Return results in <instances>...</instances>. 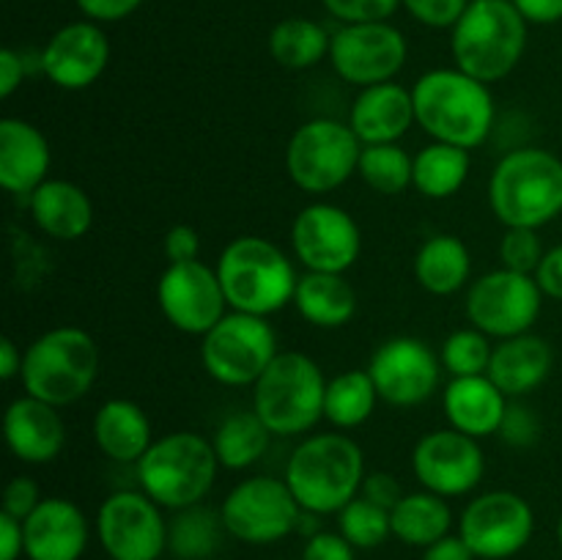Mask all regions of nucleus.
Segmentation results:
<instances>
[{
    "instance_id": "412c9836",
    "label": "nucleus",
    "mask_w": 562,
    "mask_h": 560,
    "mask_svg": "<svg viewBox=\"0 0 562 560\" xmlns=\"http://www.w3.org/2000/svg\"><path fill=\"white\" fill-rule=\"evenodd\" d=\"M3 437L25 464H49L66 448V423L58 406L25 393L5 406Z\"/></svg>"
},
{
    "instance_id": "393cba45",
    "label": "nucleus",
    "mask_w": 562,
    "mask_h": 560,
    "mask_svg": "<svg viewBox=\"0 0 562 560\" xmlns=\"http://www.w3.org/2000/svg\"><path fill=\"white\" fill-rule=\"evenodd\" d=\"M508 404V395L488 379V373L456 377L442 390V406L450 428L475 439H486L499 432Z\"/></svg>"
},
{
    "instance_id": "dca6fc26",
    "label": "nucleus",
    "mask_w": 562,
    "mask_h": 560,
    "mask_svg": "<svg viewBox=\"0 0 562 560\" xmlns=\"http://www.w3.org/2000/svg\"><path fill=\"white\" fill-rule=\"evenodd\" d=\"M97 536L110 560H157L168 549V522L146 492H113L97 511Z\"/></svg>"
},
{
    "instance_id": "0eeeda50",
    "label": "nucleus",
    "mask_w": 562,
    "mask_h": 560,
    "mask_svg": "<svg viewBox=\"0 0 562 560\" xmlns=\"http://www.w3.org/2000/svg\"><path fill=\"white\" fill-rule=\"evenodd\" d=\"M99 377V346L82 327H53L38 335L22 357V388L33 399L69 406L93 388Z\"/></svg>"
},
{
    "instance_id": "9d476101",
    "label": "nucleus",
    "mask_w": 562,
    "mask_h": 560,
    "mask_svg": "<svg viewBox=\"0 0 562 560\" xmlns=\"http://www.w3.org/2000/svg\"><path fill=\"white\" fill-rule=\"evenodd\" d=\"M278 333L267 316L228 311L201 338V362L225 388H252L278 357Z\"/></svg>"
},
{
    "instance_id": "5701e85b",
    "label": "nucleus",
    "mask_w": 562,
    "mask_h": 560,
    "mask_svg": "<svg viewBox=\"0 0 562 560\" xmlns=\"http://www.w3.org/2000/svg\"><path fill=\"white\" fill-rule=\"evenodd\" d=\"M415 124L412 88L398 86V82L360 88L349 110V126L360 137L362 146L398 143Z\"/></svg>"
},
{
    "instance_id": "c9c22d12",
    "label": "nucleus",
    "mask_w": 562,
    "mask_h": 560,
    "mask_svg": "<svg viewBox=\"0 0 562 560\" xmlns=\"http://www.w3.org/2000/svg\"><path fill=\"white\" fill-rule=\"evenodd\" d=\"M333 36L318 22L305 16H289L269 33V53L283 69H313L329 55Z\"/></svg>"
},
{
    "instance_id": "f257e3e1",
    "label": "nucleus",
    "mask_w": 562,
    "mask_h": 560,
    "mask_svg": "<svg viewBox=\"0 0 562 560\" xmlns=\"http://www.w3.org/2000/svg\"><path fill=\"white\" fill-rule=\"evenodd\" d=\"M415 121L434 141L472 152L494 132V97L486 82L461 69H431L412 88Z\"/></svg>"
},
{
    "instance_id": "c03bdc74",
    "label": "nucleus",
    "mask_w": 562,
    "mask_h": 560,
    "mask_svg": "<svg viewBox=\"0 0 562 560\" xmlns=\"http://www.w3.org/2000/svg\"><path fill=\"white\" fill-rule=\"evenodd\" d=\"M42 500V489H38V483L27 475H14L3 489V511L22 522L38 508Z\"/></svg>"
},
{
    "instance_id": "a18cd8bd",
    "label": "nucleus",
    "mask_w": 562,
    "mask_h": 560,
    "mask_svg": "<svg viewBox=\"0 0 562 560\" xmlns=\"http://www.w3.org/2000/svg\"><path fill=\"white\" fill-rule=\"evenodd\" d=\"M162 250L168 264H187V261H198V253H201V236L192 225H173V228L165 234Z\"/></svg>"
},
{
    "instance_id": "09e8293b",
    "label": "nucleus",
    "mask_w": 562,
    "mask_h": 560,
    "mask_svg": "<svg viewBox=\"0 0 562 560\" xmlns=\"http://www.w3.org/2000/svg\"><path fill=\"white\" fill-rule=\"evenodd\" d=\"M140 5L143 0H77V9L91 22H121Z\"/></svg>"
},
{
    "instance_id": "9b49d317",
    "label": "nucleus",
    "mask_w": 562,
    "mask_h": 560,
    "mask_svg": "<svg viewBox=\"0 0 562 560\" xmlns=\"http://www.w3.org/2000/svg\"><path fill=\"white\" fill-rule=\"evenodd\" d=\"M543 291L536 275L510 272L499 267L467 285L464 307L472 327L488 338H514L530 333L541 316Z\"/></svg>"
},
{
    "instance_id": "3c124183",
    "label": "nucleus",
    "mask_w": 562,
    "mask_h": 560,
    "mask_svg": "<svg viewBox=\"0 0 562 560\" xmlns=\"http://www.w3.org/2000/svg\"><path fill=\"white\" fill-rule=\"evenodd\" d=\"M25 555V527L22 519L0 511V560H16Z\"/></svg>"
},
{
    "instance_id": "f3484780",
    "label": "nucleus",
    "mask_w": 562,
    "mask_h": 560,
    "mask_svg": "<svg viewBox=\"0 0 562 560\" xmlns=\"http://www.w3.org/2000/svg\"><path fill=\"white\" fill-rule=\"evenodd\" d=\"M442 371L437 351L426 340L412 338V335L387 338L379 344L368 362V373L376 384L379 399L398 410L426 404L439 390Z\"/></svg>"
},
{
    "instance_id": "5fc2aeb1",
    "label": "nucleus",
    "mask_w": 562,
    "mask_h": 560,
    "mask_svg": "<svg viewBox=\"0 0 562 560\" xmlns=\"http://www.w3.org/2000/svg\"><path fill=\"white\" fill-rule=\"evenodd\" d=\"M420 560H477L475 552L467 547V541L461 536H445L437 544L423 549Z\"/></svg>"
},
{
    "instance_id": "473e14b6",
    "label": "nucleus",
    "mask_w": 562,
    "mask_h": 560,
    "mask_svg": "<svg viewBox=\"0 0 562 560\" xmlns=\"http://www.w3.org/2000/svg\"><path fill=\"white\" fill-rule=\"evenodd\" d=\"M376 384H373L368 368H355L344 371L327 382V395H324V421L335 432H351L362 423L371 421L376 412Z\"/></svg>"
},
{
    "instance_id": "864d4df0",
    "label": "nucleus",
    "mask_w": 562,
    "mask_h": 560,
    "mask_svg": "<svg viewBox=\"0 0 562 560\" xmlns=\"http://www.w3.org/2000/svg\"><path fill=\"white\" fill-rule=\"evenodd\" d=\"M514 5L532 25H552L562 20V0H514Z\"/></svg>"
},
{
    "instance_id": "6e6552de",
    "label": "nucleus",
    "mask_w": 562,
    "mask_h": 560,
    "mask_svg": "<svg viewBox=\"0 0 562 560\" xmlns=\"http://www.w3.org/2000/svg\"><path fill=\"white\" fill-rule=\"evenodd\" d=\"M327 382L322 366L305 351H280L252 384V412L272 437H300L324 417Z\"/></svg>"
},
{
    "instance_id": "423d86ee",
    "label": "nucleus",
    "mask_w": 562,
    "mask_h": 560,
    "mask_svg": "<svg viewBox=\"0 0 562 560\" xmlns=\"http://www.w3.org/2000/svg\"><path fill=\"white\" fill-rule=\"evenodd\" d=\"M135 470L140 492L159 508L181 511L203 503L212 492L220 461L212 439L195 432H173L154 439Z\"/></svg>"
},
{
    "instance_id": "39448f33",
    "label": "nucleus",
    "mask_w": 562,
    "mask_h": 560,
    "mask_svg": "<svg viewBox=\"0 0 562 560\" xmlns=\"http://www.w3.org/2000/svg\"><path fill=\"white\" fill-rule=\"evenodd\" d=\"M217 275L231 311L272 316L294 302L296 275L291 258L263 236H236L217 258Z\"/></svg>"
},
{
    "instance_id": "4be33fe9",
    "label": "nucleus",
    "mask_w": 562,
    "mask_h": 560,
    "mask_svg": "<svg viewBox=\"0 0 562 560\" xmlns=\"http://www.w3.org/2000/svg\"><path fill=\"white\" fill-rule=\"evenodd\" d=\"M27 560H80L88 547V519L66 497H44L22 522Z\"/></svg>"
},
{
    "instance_id": "c85d7f7f",
    "label": "nucleus",
    "mask_w": 562,
    "mask_h": 560,
    "mask_svg": "<svg viewBox=\"0 0 562 560\" xmlns=\"http://www.w3.org/2000/svg\"><path fill=\"white\" fill-rule=\"evenodd\" d=\"M294 307L313 327L338 329L355 318L357 291L346 275L305 272L296 280Z\"/></svg>"
},
{
    "instance_id": "a211bd4d",
    "label": "nucleus",
    "mask_w": 562,
    "mask_h": 560,
    "mask_svg": "<svg viewBox=\"0 0 562 560\" xmlns=\"http://www.w3.org/2000/svg\"><path fill=\"white\" fill-rule=\"evenodd\" d=\"M157 302L162 316L184 335H206L225 313V300L217 269L198 261L168 264L157 283Z\"/></svg>"
},
{
    "instance_id": "a19ab883",
    "label": "nucleus",
    "mask_w": 562,
    "mask_h": 560,
    "mask_svg": "<svg viewBox=\"0 0 562 560\" xmlns=\"http://www.w3.org/2000/svg\"><path fill=\"white\" fill-rule=\"evenodd\" d=\"M322 3L344 25H360V22H387L398 11L401 0H322Z\"/></svg>"
},
{
    "instance_id": "4468645a",
    "label": "nucleus",
    "mask_w": 562,
    "mask_h": 560,
    "mask_svg": "<svg viewBox=\"0 0 562 560\" xmlns=\"http://www.w3.org/2000/svg\"><path fill=\"white\" fill-rule=\"evenodd\" d=\"M536 530L532 505L508 489L477 494L461 514L459 536L481 560H505L519 555Z\"/></svg>"
},
{
    "instance_id": "ddd939ff",
    "label": "nucleus",
    "mask_w": 562,
    "mask_h": 560,
    "mask_svg": "<svg viewBox=\"0 0 562 560\" xmlns=\"http://www.w3.org/2000/svg\"><path fill=\"white\" fill-rule=\"evenodd\" d=\"M409 58L406 36L390 22H360L333 33L329 64L335 75L357 88L393 82Z\"/></svg>"
},
{
    "instance_id": "4c0bfd02",
    "label": "nucleus",
    "mask_w": 562,
    "mask_h": 560,
    "mask_svg": "<svg viewBox=\"0 0 562 560\" xmlns=\"http://www.w3.org/2000/svg\"><path fill=\"white\" fill-rule=\"evenodd\" d=\"M338 533L355 549L382 547L393 536L390 511L357 494L346 508L338 511Z\"/></svg>"
},
{
    "instance_id": "cd10ccee",
    "label": "nucleus",
    "mask_w": 562,
    "mask_h": 560,
    "mask_svg": "<svg viewBox=\"0 0 562 560\" xmlns=\"http://www.w3.org/2000/svg\"><path fill=\"white\" fill-rule=\"evenodd\" d=\"M93 443L119 464H137L151 448V421L140 404L130 399H110L93 415Z\"/></svg>"
},
{
    "instance_id": "6ab92c4d",
    "label": "nucleus",
    "mask_w": 562,
    "mask_h": 560,
    "mask_svg": "<svg viewBox=\"0 0 562 560\" xmlns=\"http://www.w3.org/2000/svg\"><path fill=\"white\" fill-rule=\"evenodd\" d=\"M412 472L423 489L442 497H461L481 486L486 472L481 439L456 428H437L417 439L412 450Z\"/></svg>"
},
{
    "instance_id": "de8ad7c7",
    "label": "nucleus",
    "mask_w": 562,
    "mask_h": 560,
    "mask_svg": "<svg viewBox=\"0 0 562 560\" xmlns=\"http://www.w3.org/2000/svg\"><path fill=\"white\" fill-rule=\"evenodd\" d=\"M360 494L366 500H371V503L393 511L406 492L401 489V483L395 481V475H390V472H384V470H373V472H368L366 481H362Z\"/></svg>"
},
{
    "instance_id": "8fccbe9b",
    "label": "nucleus",
    "mask_w": 562,
    "mask_h": 560,
    "mask_svg": "<svg viewBox=\"0 0 562 560\" xmlns=\"http://www.w3.org/2000/svg\"><path fill=\"white\" fill-rule=\"evenodd\" d=\"M536 280L543 296L562 302V245H554L552 250L543 253L541 267L536 269Z\"/></svg>"
},
{
    "instance_id": "79ce46f5",
    "label": "nucleus",
    "mask_w": 562,
    "mask_h": 560,
    "mask_svg": "<svg viewBox=\"0 0 562 560\" xmlns=\"http://www.w3.org/2000/svg\"><path fill=\"white\" fill-rule=\"evenodd\" d=\"M499 439L508 443L510 448H530L541 437V421H538L536 410L525 404H508V412L499 426Z\"/></svg>"
},
{
    "instance_id": "72a5a7b5",
    "label": "nucleus",
    "mask_w": 562,
    "mask_h": 560,
    "mask_svg": "<svg viewBox=\"0 0 562 560\" xmlns=\"http://www.w3.org/2000/svg\"><path fill=\"white\" fill-rule=\"evenodd\" d=\"M269 439H272V432L252 410L231 412L212 434L214 453L225 470H247L261 461V456L269 450Z\"/></svg>"
},
{
    "instance_id": "c756f323",
    "label": "nucleus",
    "mask_w": 562,
    "mask_h": 560,
    "mask_svg": "<svg viewBox=\"0 0 562 560\" xmlns=\"http://www.w3.org/2000/svg\"><path fill=\"white\" fill-rule=\"evenodd\" d=\"M415 278L428 294L450 296L470 285V247L453 234L428 236L415 253Z\"/></svg>"
},
{
    "instance_id": "f704fd0d",
    "label": "nucleus",
    "mask_w": 562,
    "mask_h": 560,
    "mask_svg": "<svg viewBox=\"0 0 562 560\" xmlns=\"http://www.w3.org/2000/svg\"><path fill=\"white\" fill-rule=\"evenodd\" d=\"M225 522L220 511L206 505H190V508L173 511L168 522V549L179 560H206L223 547Z\"/></svg>"
},
{
    "instance_id": "2eb2a0df",
    "label": "nucleus",
    "mask_w": 562,
    "mask_h": 560,
    "mask_svg": "<svg viewBox=\"0 0 562 560\" xmlns=\"http://www.w3.org/2000/svg\"><path fill=\"white\" fill-rule=\"evenodd\" d=\"M291 250L305 272L346 275L360 258V225L335 203H307L291 223Z\"/></svg>"
},
{
    "instance_id": "a878e982",
    "label": "nucleus",
    "mask_w": 562,
    "mask_h": 560,
    "mask_svg": "<svg viewBox=\"0 0 562 560\" xmlns=\"http://www.w3.org/2000/svg\"><path fill=\"white\" fill-rule=\"evenodd\" d=\"M552 366L554 355L549 340L536 333H525L494 346L486 373L508 399H521L547 382Z\"/></svg>"
},
{
    "instance_id": "ea45409f",
    "label": "nucleus",
    "mask_w": 562,
    "mask_h": 560,
    "mask_svg": "<svg viewBox=\"0 0 562 560\" xmlns=\"http://www.w3.org/2000/svg\"><path fill=\"white\" fill-rule=\"evenodd\" d=\"M543 253L547 250L536 228H505V236L499 239V261L510 272L536 275Z\"/></svg>"
},
{
    "instance_id": "2f4dec72",
    "label": "nucleus",
    "mask_w": 562,
    "mask_h": 560,
    "mask_svg": "<svg viewBox=\"0 0 562 560\" xmlns=\"http://www.w3.org/2000/svg\"><path fill=\"white\" fill-rule=\"evenodd\" d=\"M470 170L472 157L467 148L434 141L415 154L412 187L431 201H445L467 184Z\"/></svg>"
},
{
    "instance_id": "20e7f679",
    "label": "nucleus",
    "mask_w": 562,
    "mask_h": 560,
    "mask_svg": "<svg viewBox=\"0 0 562 560\" xmlns=\"http://www.w3.org/2000/svg\"><path fill=\"white\" fill-rule=\"evenodd\" d=\"M527 25L514 0H472L450 33L456 69L475 80H505L527 49Z\"/></svg>"
},
{
    "instance_id": "1a4fd4ad",
    "label": "nucleus",
    "mask_w": 562,
    "mask_h": 560,
    "mask_svg": "<svg viewBox=\"0 0 562 560\" xmlns=\"http://www.w3.org/2000/svg\"><path fill=\"white\" fill-rule=\"evenodd\" d=\"M362 143L349 124L335 119H311L285 146L289 179L307 195H327L357 173Z\"/></svg>"
},
{
    "instance_id": "7ed1b4c3",
    "label": "nucleus",
    "mask_w": 562,
    "mask_h": 560,
    "mask_svg": "<svg viewBox=\"0 0 562 560\" xmlns=\"http://www.w3.org/2000/svg\"><path fill=\"white\" fill-rule=\"evenodd\" d=\"M488 206L505 228H543L562 214V159L547 148L505 154L488 179Z\"/></svg>"
},
{
    "instance_id": "f8f14e48",
    "label": "nucleus",
    "mask_w": 562,
    "mask_h": 560,
    "mask_svg": "<svg viewBox=\"0 0 562 560\" xmlns=\"http://www.w3.org/2000/svg\"><path fill=\"white\" fill-rule=\"evenodd\" d=\"M228 536L245 544H274L296 533L302 505L283 478L252 475L236 483L220 505Z\"/></svg>"
},
{
    "instance_id": "58836bf2",
    "label": "nucleus",
    "mask_w": 562,
    "mask_h": 560,
    "mask_svg": "<svg viewBox=\"0 0 562 560\" xmlns=\"http://www.w3.org/2000/svg\"><path fill=\"white\" fill-rule=\"evenodd\" d=\"M492 340L477 327H464L450 333L439 346V360L450 377H481L492 362Z\"/></svg>"
},
{
    "instance_id": "37998d69",
    "label": "nucleus",
    "mask_w": 562,
    "mask_h": 560,
    "mask_svg": "<svg viewBox=\"0 0 562 560\" xmlns=\"http://www.w3.org/2000/svg\"><path fill=\"white\" fill-rule=\"evenodd\" d=\"M472 0H401L406 11L426 27H453Z\"/></svg>"
},
{
    "instance_id": "4d7b16f0",
    "label": "nucleus",
    "mask_w": 562,
    "mask_h": 560,
    "mask_svg": "<svg viewBox=\"0 0 562 560\" xmlns=\"http://www.w3.org/2000/svg\"><path fill=\"white\" fill-rule=\"evenodd\" d=\"M558 541H560V547H562V516H560V522H558Z\"/></svg>"
},
{
    "instance_id": "e433bc0d",
    "label": "nucleus",
    "mask_w": 562,
    "mask_h": 560,
    "mask_svg": "<svg viewBox=\"0 0 562 560\" xmlns=\"http://www.w3.org/2000/svg\"><path fill=\"white\" fill-rule=\"evenodd\" d=\"M412 170H415V157H409L398 143L362 146L357 163V176L379 195H401L409 190Z\"/></svg>"
},
{
    "instance_id": "49530a36",
    "label": "nucleus",
    "mask_w": 562,
    "mask_h": 560,
    "mask_svg": "<svg viewBox=\"0 0 562 560\" xmlns=\"http://www.w3.org/2000/svg\"><path fill=\"white\" fill-rule=\"evenodd\" d=\"M302 560H355V547L340 533L318 530L307 538Z\"/></svg>"
},
{
    "instance_id": "aec40b11",
    "label": "nucleus",
    "mask_w": 562,
    "mask_h": 560,
    "mask_svg": "<svg viewBox=\"0 0 562 560\" xmlns=\"http://www.w3.org/2000/svg\"><path fill=\"white\" fill-rule=\"evenodd\" d=\"M110 64V38L99 22L80 20L58 27L38 55V69L55 88L82 91L104 75Z\"/></svg>"
},
{
    "instance_id": "603ef678",
    "label": "nucleus",
    "mask_w": 562,
    "mask_h": 560,
    "mask_svg": "<svg viewBox=\"0 0 562 560\" xmlns=\"http://www.w3.org/2000/svg\"><path fill=\"white\" fill-rule=\"evenodd\" d=\"M25 82V60L16 49H0V97H14L16 88Z\"/></svg>"
},
{
    "instance_id": "6e6d98bb",
    "label": "nucleus",
    "mask_w": 562,
    "mask_h": 560,
    "mask_svg": "<svg viewBox=\"0 0 562 560\" xmlns=\"http://www.w3.org/2000/svg\"><path fill=\"white\" fill-rule=\"evenodd\" d=\"M22 357H25V351H22L14 340L0 338V379L11 382L14 377H20Z\"/></svg>"
},
{
    "instance_id": "b1692460",
    "label": "nucleus",
    "mask_w": 562,
    "mask_h": 560,
    "mask_svg": "<svg viewBox=\"0 0 562 560\" xmlns=\"http://www.w3.org/2000/svg\"><path fill=\"white\" fill-rule=\"evenodd\" d=\"M53 152L38 126L25 119L0 121V187L14 195H31L49 179Z\"/></svg>"
},
{
    "instance_id": "f03ea898",
    "label": "nucleus",
    "mask_w": 562,
    "mask_h": 560,
    "mask_svg": "<svg viewBox=\"0 0 562 560\" xmlns=\"http://www.w3.org/2000/svg\"><path fill=\"white\" fill-rule=\"evenodd\" d=\"M366 453L344 432L311 434L291 450L283 481L302 511L338 514L360 494L366 481Z\"/></svg>"
},
{
    "instance_id": "bb28decb",
    "label": "nucleus",
    "mask_w": 562,
    "mask_h": 560,
    "mask_svg": "<svg viewBox=\"0 0 562 560\" xmlns=\"http://www.w3.org/2000/svg\"><path fill=\"white\" fill-rule=\"evenodd\" d=\"M31 220L42 234L58 242H77L91 231L93 203L80 184L47 179L27 195Z\"/></svg>"
},
{
    "instance_id": "7c9ffc66",
    "label": "nucleus",
    "mask_w": 562,
    "mask_h": 560,
    "mask_svg": "<svg viewBox=\"0 0 562 560\" xmlns=\"http://www.w3.org/2000/svg\"><path fill=\"white\" fill-rule=\"evenodd\" d=\"M390 525H393V536L406 547L426 549L439 538L450 536L453 511H450L448 497L423 489V492H409L398 500V505L390 511Z\"/></svg>"
}]
</instances>
